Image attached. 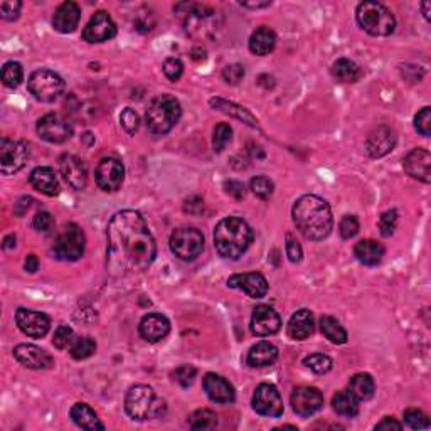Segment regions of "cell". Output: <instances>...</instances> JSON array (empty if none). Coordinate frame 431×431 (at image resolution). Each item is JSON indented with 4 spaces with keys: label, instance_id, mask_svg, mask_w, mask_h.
Returning a JSON list of instances; mask_svg holds the SVG:
<instances>
[{
    "label": "cell",
    "instance_id": "1",
    "mask_svg": "<svg viewBox=\"0 0 431 431\" xmlns=\"http://www.w3.org/2000/svg\"><path fill=\"white\" fill-rule=\"evenodd\" d=\"M106 238L108 268L115 276L145 271L157 256L154 236L137 211H118L108 222Z\"/></svg>",
    "mask_w": 431,
    "mask_h": 431
},
{
    "label": "cell",
    "instance_id": "2",
    "mask_svg": "<svg viewBox=\"0 0 431 431\" xmlns=\"http://www.w3.org/2000/svg\"><path fill=\"white\" fill-rule=\"evenodd\" d=\"M296 229L310 241H322L332 233L333 217L331 206L315 194L298 197L291 209Z\"/></svg>",
    "mask_w": 431,
    "mask_h": 431
},
{
    "label": "cell",
    "instance_id": "3",
    "mask_svg": "<svg viewBox=\"0 0 431 431\" xmlns=\"http://www.w3.org/2000/svg\"><path fill=\"white\" fill-rule=\"evenodd\" d=\"M253 241V231L241 217H224L214 229L216 251L224 259H238Z\"/></svg>",
    "mask_w": 431,
    "mask_h": 431
},
{
    "label": "cell",
    "instance_id": "4",
    "mask_svg": "<svg viewBox=\"0 0 431 431\" xmlns=\"http://www.w3.org/2000/svg\"><path fill=\"white\" fill-rule=\"evenodd\" d=\"M125 411L130 418L147 421L162 418L167 411L165 401L155 395V391L147 384H135L128 389L125 396Z\"/></svg>",
    "mask_w": 431,
    "mask_h": 431
},
{
    "label": "cell",
    "instance_id": "5",
    "mask_svg": "<svg viewBox=\"0 0 431 431\" xmlns=\"http://www.w3.org/2000/svg\"><path fill=\"white\" fill-rule=\"evenodd\" d=\"M182 115L179 100L172 95H160L152 100L145 113L148 132L154 135H165L172 130Z\"/></svg>",
    "mask_w": 431,
    "mask_h": 431
},
{
    "label": "cell",
    "instance_id": "6",
    "mask_svg": "<svg viewBox=\"0 0 431 431\" xmlns=\"http://www.w3.org/2000/svg\"><path fill=\"white\" fill-rule=\"evenodd\" d=\"M359 26L370 36H391L396 29V19L386 6L379 2H360L355 11Z\"/></svg>",
    "mask_w": 431,
    "mask_h": 431
},
{
    "label": "cell",
    "instance_id": "7",
    "mask_svg": "<svg viewBox=\"0 0 431 431\" xmlns=\"http://www.w3.org/2000/svg\"><path fill=\"white\" fill-rule=\"evenodd\" d=\"M86 236L76 222H69L54 241L53 253L59 261H78L85 254Z\"/></svg>",
    "mask_w": 431,
    "mask_h": 431
},
{
    "label": "cell",
    "instance_id": "8",
    "mask_svg": "<svg viewBox=\"0 0 431 431\" xmlns=\"http://www.w3.org/2000/svg\"><path fill=\"white\" fill-rule=\"evenodd\" d=\"M31 95L41 103H53L63 95L64 81L58 73L51 69H37L27 81Z\"/></svg>",
    "mask_w": 431,
    "mask_h": 431
},
{
    "label": "cell",
    "instance_id": "9",
    "mask_svg": "<svg viewBox=\"0 0 431 431\" xmlns=\"http://www.w3.org/2000/svg\"><path fill=\"white\" fill-rule=\"evenodd\" d=\"M170 249L182 261H192L204 249V236L196 228H179L170 236Z\"/></svg>",
    "mask_w": 431,
    "mask_h": 431
},
{
    "label": "cell",
    "instance_id": "10",
    "mask_svg": "<svg viewBox=\"0 0 431 431\" xmlns=\"http://www.w3.org/2000/svg\"><path fill=\"white\" fill-rule=\"evenodd\" d=\"M29 155L31 148L27 142L2 138V142H0V172L4 175L19 172L26 167Z\"/></svg>",
    "mask_w": 431,
    "mask_h": 431
},
{
    "label": "cell",
    "instance_id": "11",
    "mask_svg": "<svg viewBox=\"0 0 431 431\" xmlns=\"http://www.w3.org/2000/svg\"><path fill=\"white\" fill-rule=\"evenodd\" d=\"M253 410L266 418H280L284 415V400L273 384H259L253 395Z\"/></svg>",
    "mask_w": 431,
    "mask_h": 431
},
{
    "label": "cell",
    "instance_id": "12",
    "mask_svg": "<svg viewBox=\"0 0 431 431\" xmlns=\"http://www.w3.org/2000/svg\"><path fill=\"white\" fill-rule=\"evenodd\" d=\"M95 179L101 191L117 192L123 184L125 167L115 157H106V159H101L96 167Z\"/></svg>",
    "mask_w": 431,
    "mask_h": 431
},
{
    "label": "cell",
    "instance_id": "13",
    "mask_svg": "<svg viewBox=\"0 0 431 431\" xmlns=\"http://www.w3.org/2000/svg\"><path fill=\"white\" fill-rule=\"evenodd\" d=\"M37 135L49 143H64L71 138L73 127L59 115L48 113L37 122Z\"/></svg>",
    "mask_w": 431,
    "mask_h": 431
},
{
    "label": "cell",
    "instance_id": "14",
    "mask_svg": "<svg viewBox=\"0 0 431 431\" xmlns=\"http://www.w3.org/2000/svg\"><path fill=\"white\" fill-rule=\"evenodd\" d=\"M16 322L21 332L32 339H43L51 328L48 315L31 308H19L16 312Z\"/></svg>",
    "mask_w": 431,
    "mask_h": 431
},
{
    "label": "cell",
    "instance_id": "15",
    "mask_svg": "<svg viewBox=\"0 0 431 431\" xmlns=\"http://www.w3.org/2000/svg\"><path fill=\"white\" fill-rule=\"evenodd\" d=\"M290 403L296 415L302 416V418H308V416H312L317 413V411L322 410L323 396L317 388L302 386L296 388L295 391L291 393Z\"/></svg>",
    "mask_w": 431,
    "mask_h": 431
},
{
    "label": "cell",
    "instance_id": "16",
    "mask_svg": "<svg viewBox=\"0 0 431 431\" xmlns=\"http://www.w3.org/2000/svg\"><path fill=\"white\" fill-rule=\"evenodd\" d=\"M115 36H117V24L110 17V14L105 11L96 12L83 31V39L91 44L105 43V41L113 39Z\"/></svg>",
    "mask_w": 431,
    "mask_h": 431
},
{
    "label": "cell",
    "instance_id": "17",
    "mask_svg": "<svg viewBox=\"0 0 431 431\" xmlns=\"http://www.w3.org/2000/svg\"><path fill=\"white\" fill-rule=\"evenodd\" d=\"M281 328V318L270 305H258L251 315V332L256 337H270Z\"/></svg>",
    "mask_w": 431,
    "mask_h": 431
},
{
    "label": "cell",
    "instance_id": "18",
    "mask_svg": "<svg viewBox=\"0 0 431 431\" xmlns=\"http://www.w3.org/2000/svg\"><path fill=\"white\" fill-rule=\"evenodd\" d=\"M202 388L211 401L219 403V405H229L236 400V393L233 384L228 379L219 376V374L207 373L202 379Z\"/></svg>",
    "mask_w": 431,
    "mask_h": 431
},
{
    "label": "cell",
    "instance_id": "19",
    "mask_svg": "<svg viewBox=\"0 0 431 431\" xmlns=\"http://www.w3.org/2000/svg\"><path fill=\"white\" fill-rule=\"evenodd\" d=\"M396 145V133L395 130L381 125V127L374 128L369 133L368 140H365V150L373 159H381L388 155Z\"/></svg>",
    "mask_w": 431,
    "mask_h": 431
},
{
    "label": "cell",
    "instance_id": "20",
    "mask_svg": "<svg viewBox=\"0 0 431 431\" xmlns=\"http://www.w3.org/2000/svg\"><path fill=\"white\" fill-rule=\"evenodd\" d=\"M406 174L413 179H418L421 182H431V155L425 148H413L403 160Z\"/></svg>",
    "mask_w": 431,
    "mask_h": 431
},
{
    "label": "cell",
    "instance_id": "21",
    "mask_svg": "<svg viewBox=\"0 0 431 431\" xmlns=\"http://www.w3.org/2000/svg\"><path fill=\"white\" fill-rule=\"evenodd\" d=\"M59 169H61L64 180H66L73 189L81 191V189L86 187V182H88L86 164L81 159H78L76 155L64 154L61 159H59Z\"/></svg>",
    "mask_w": 431,
    "mask_h": 431
},
{
    "label": "cell",
    "instance_id": "22",
    "mask_svg": "<svg viewBox=\"0 0 431 431\" xmlns=\"http://www.w3.org/2000/svg\"><path fill=\"white\" fill-rule=\"evenodd\" d=\"M14 358L21 363L24 368L29 369H49L53 368V358L44 349L34 344H19L14 349Z\"/></svg>",
    "mask_w": 431,
    "mask_h": 431
},
{
    "label": "cell",
    "instance_id": "23",
    "mask_svg": "<svg viewBox=\"0 0 431 431\" xmlns=\"http://www.w3.org/2000/svg\"><path fill=\"white\" fill-rule=\"evenodd\" d=\"M138 332H140L143 341L157 344V342L164 341L169 336L170 322L162 313H148L140 321Z\"/></svg>",
    "mask_w": 431,
    "mask_h": 431
},
{
    "label": "cell",
    "instance_id": "24",
    "mask_svg": "<svg viewBox=\"0 0 431 431\" xmlns=\"http://www.w3.org/2000/svg\"><path fill=\"white\" fill-rule=\"evenodd\" d=\"M231 289L243 290L251 298H263L268 294V281L261 273H243V275H233L228 280Z\"/></svg>",
    "mask_w": 431,
    "mask_h": 431
},
{
    "label": "cell",
    "instance_id": "25",
    "mask_svg": "<svg viewBox=\"0 0 431 431\" xmlns=\"http://www.w3.org/2000/svg\"><path fill=\"white\" fill-rule=\"evenodd\" d=\"M81 19V9L76 2H63L56 9L53 17V27L61 34H69L76 31Z\"/></svg>",
    "mask_w": 431,
    "mask_h": 431
},
{
    "label": "cell",
    "instance_id": "26",
    "mask_svg": "<svg viewBox=\"0 0 431 431\" xmlns=\"http://www.w3.org/2000/svg\"><path fill=\"white\" fill-rule=\"evenodd\" d=\"M29 182L36 191H39L44 196H58L59 194V180L54 169L51 167H36L29 175Z\"/></svg>",
    "mask_w": 431,
    "mask_h": 431
},
{
    "label": "cell",
    "instance_id": "27",
    "mask_svg": "<svg viewBox=\"0 0 431 431\" xmlns=\"http://www.w3.org/2000/svg\"><path fill=\"white\" fill-rule=\"evenodd\" d=\"M315 331V317L307 308L298 310L291 315L289 322V336L294 341H305Z\"/></svg>",
    "mask_w": 431,
    "mask_h": 431
},
{
    "label": "cell",
    "instance_id": "28",
    "mask_svg": "<svg viewBox=\"0 0 431 431\" xmlns=\"http://www.w3.org/2000/svg\"><path fill=\"white\" fill-rule=\"evenodd\" d=\"M384 246L374 239H363L355 244L354 256L365 266H378L384 258Z\"/></svg>",
    "mask_w": 431,
    "mask_h": 431
},
{
    "label": "cell",
    "instance_id": "29",
    "mask_svg": "<svg viewBox=\"0 0 431 431\" xmlns=\"http://www.w3.org/2000/svg\"><path fill=\"white\" fill-rule=\"evenodd\" d=\"M69 416H71L74 425L83 430H105V425L100 421L98 415L86 403H76L69 411Z\"/></svg>",
    "mask_w": 431,
    "mask_h": 431
},
{
    "label": "cell",
    "instance_id": "30",
    "mask_svg": "<svg viewBox=\"0 0 431 431\" xmlns=\"http://www.w3.org/2000/svg\"><path fill=\"white\" fill-rule=\"evenodd\" d=\"M278 359V349L271 342H258L248 352V364L251 368H266Z\"/></svg>",
    "mask_w": 431,
    "mask_h": 431
},
{
    "label": "cell",
    "instance_id": "31",
    "mask_svg": "<svg viewBox=\"0 0 431 431\" xmlns=\"http://www.w3.org/2000/svg\"><path fill=\"white\" fill-rule=\"evenodd\" d=\"M249 51L256 56L270 54L276 46V34L270 27H259L249 37Z\"/></svg>",
    "mask_w": 431,
    "mask_h": 431
},
{
    "label": "cell",
    "instance_id": "32",
    "mask_svg": "<svg viewBox=\"0 0 431 431\" xmlns=\"http://www.w3.org/2000/svg\"><path fill=\"white\" fill-rule=\"evenodd\" d=\"M349 391L355 396V400H358L359 403L368 401L374 396V391H376V383H374V379L370 374L359 373V374H355V376L350 378Z\"/></svg>",
    "mask_w": 431,
    "mask_h": 431
},
{
    "label": "cell",
    "instance_id": "33",
    "mask_svg": "<svg viewBox=\"0 0 431 431\" xmlns=\"http://www.w3.org/2000/svg\"><path fill=\"white\" fill-rule=\"evenodd\" d=\"M209 103H211V106H214V110H219V111H222V113L229 115V117L238 118L239 122H244L246 125H249V127H253V128L258 127V120L254 118L246 108H243V106L234 105V103H231V101H226L222 98H212Z\"/></svg>",
    "mask_w": 431,
    "mask_h": 431
},
{
    "label": "cell",
    "instance_id": "34",
    "mask_svg": "<svg viewBox=\"0 0 431 431\" xmlns=\"http://www.w3.org/2000/svg\"><path fill=\"white\" fill-rule=\"evenodd\" d=\"M332 407L339 416L344 418H354L359 415V401L355 396L347 389V391H339L332 398Z\"/></svg>",
    "mask_w": 431,
    "mask_h": 431
},
{
    "label": "cell",
    "instance_id": "35",
    "mask_svg": "<svg viewBox=\"0 0 431 431\" xmlns=\"http://www.w3.org/2000/svg\"><path fill=\"white\" fill-rule=\"evenodd\" d=\"M332 74L341 83H355L360 80L363 71H360V68L354 61H350L347 58H341L332 64Z\"/></svg>",
    "mask_w": 431,
    "mask_h": 431
},
{
    "label": "cell",
    "instance_id": "36",
    "mask_svg": "<svg viewBox=\"0 0 431 431\" xmlns=\"http://www.w3.org/2000/svg\"><path fill=\"white\" fill-rule=\"evenodd\" d=\"M321 331L332 344H346L347 339H349L346 328L341 326L339 321L331 317V315H326V317L321 318Z\"/></svg>",
    "mask_w": 431,
    "mask_h": 431
},
{
    "label": "cell",
    "instance_id": "37",
    "mask_svg": "<svg viewBox=\"0 0 431 431\" xmlns=\"http://www.w3.org/2000/svg\"><path fill=\"white\" fill-rule=\"evenodd\" d=\"M95 352H96V342L93 341L91 337H76V339L73 341L71 347H69V354H71V358L76 360L91 358Z\"/></svg>",
    "mask_w": 431,
    "mask_h": 431
},
{
    "label": "cell",
    "instance_id": "38",
    "mask_svg": "<svg viewBox=\"0 0 431 431\" xmlns=\"http://www.w3.org/2000/svg\"><path fill=\"white\" fill-rule=\"evenodd\" d=\"M24 80V69L17 61H7L2 68V83L7 88H17Z\"/></svg>",
    "mask_w": 431,
    "mask_h": 431
},
{
    "label": "cell",
    "instance_id": "39",
    "mask_svg": "<svg viewBox=\"0 0 431 431\" xmlns=\"http://www.w3.org/2000/svg\"><path fill=\"white\" fill-rule=\"evenodd\" d=\"M217 425V416L211 410H197L189 418V426L192 430H212Z\"/></svg>",
    "mask_w": 431,
    "mask_h": 431
},
{
    "label": "cell",
    "instance_id": "40",
    "mask_svg": "<svg viewBox=\"0 0 431 431\" xmlns=\"http://www.w3.org/2000/svg\"><path fill=\"white\" fill-rule=\"evenodd\" d=\"M249 189H251L254 196L266 201V199H270L273 196V192H275V184H273V180L265 177V175H258V177L251 179Z\"/></svg>",
    "mask_w": 431,
    "mask_h": 431
},
{
    "label": "cell",
    "instance_id": "41",
    "mask_svg": "<svg viewBox=\"0 0 431 431\" xmlns=\"http://www.w3.org/2000/svg\"><path fill=\"white\" fill-rule=\"evenodd\" d=\"M405 423L413 430H428L431 426L428 415L421 410H416V407H410L405 411Z\"/></svg>",
    "mask_w": 431,
    "mask_h": 431
},
{
    "label": "cell",
    "instance_id": "42",
    "mask_svg": "<svg viewBox=\"0 0 431 431\" xmlns=\"http://www.w3.org/2000/svg\"><path fill=\"white\" fill-rule=\"evenodd\" d=\"M303 364L307 365L308 369H312L315 374H327L328 370L332 369V359L326 354H312L308 358H305Z\"/></svg>",
    "mask_w": 431,
    "mask_h": 431
},
{
    "label": "cell",
    "instance_id": "43",
    "mask_svg": "<svg viewBox=\"0 0 431 431\" xmlns=\"http://www.w3.org/2000/svg\"><path fill=\"white\" fill-rule=\"evenodd\" d=\"M233 138V130L228 123H219L214 128V135H212V147H214L216 152H222L226 148V145L231 142Z\"/></svg>",
    "mask_w": 431,
    "mask_h": 431
},
{
    "label": "cell",
    "instance_id": "44",
    "mask_svg": "<svg viewBox=\"0 0 431 431\" xmlns=\"http://www.w3.org/2000/svg\"><path fill=\"white\" fill-rule=\"evenodd\" d=\"M74 339H76V336H74V332H73L71 327L59 326L58 328H56V332H54L53 344H54L56 349L64 350V349H68V347H71Z\"/></svg>",
    "mask_w": 431,
    "mask_h": 431
},
{
    "label": "cell",
    "instance_id": "45",
    "mask_svg": "<svg viewBox=\"0 0 431 431\" xmlns=\"http://www.w3.org/2000/svg\"><path fill=\"white\" fill-rule=\"evenodd\" d=\"M120 123L128 135H135L140 128V117L133 108H125L120 115Z\"/></svg>",
    "mask_w": 431,
    "mask_h": 431
},
{
    "label": "cell",
    "instance_id": "46",
    "mask_svg": "<svg viewBox=\"0 0 431 431\" xmlns=\"http://www.w3.org/2000/svg\"><path fill=\"white\" fill-rule=\"evenodd\" d=\"M398 211L396 209H389L386 212H383L381 217H379V229H381V234L384 238H389L393 233H395L396 226H398Z\"/></svg>",
    "mask_w": 431,
    "mask_h": 431
},
{
    "label": "cell",
    "instance_id": "47",
    "mask_svg": "<svg viewBox=\"0 0 431 431\" xmlns=\"http://www.w3.org/2000/svg\"><path fill=\"white\" fill-rule=\"evenodd\" d=\"M415 128L420 135L430 137L431 135V108L425 106L423 110L418 111V115L415 117Z\"/></svg>",
    "mask_w": 431,
    "mask_h": 431
},
{
    "label": "cell",
    "instance_id": "48",
    "mask_svg": "<svg viewBox=\"0 0 431 431\" xmlns=\"http://www.w3.org/2000/svg\"><path fill=\"white\" fill-rule=\"evenodd\" d=\"M339 233L344 239H352L359 233V219L354 214H347L342 217L339 224Z\"/></svg>",
    "mask_w": 431,
    "mask_h": 431
},
{
    "label": "cell",
    "instance_id": "49",
    "mask_svg": "<svg viewBox=\"0 0 431 431\" xmlns=\"http://www.w3.org/2000/svg\"><path fill=\"white\" fill-rule=\"evenodd\" d=\"M196 376H197L196 368H192V365H189V364L180 365V368L175 369V373H174V379L182 388L192 386V383H194V379H196Z\"/></svg>",
    "mask_w": 431,
    "mask_h": 431
},
{
    "label": "cell",
    "instance_id": "50",
    "mask_svg": "<svg viewBox=\"0 0 431 431\" xmlns=\"http://www.w3.org/2000/svg\"><path fill=\"white\" fill-rule=\"evenodd\" d=\"M184 73V64L179 58H169L164 63V74L170 81H179Z\"/></svg>",
    "mask_w": 431,
    "mask_h": 431
},
{
    "label": "cell",
    "instance_id": "51",
    "mask_svg": "<svg viewBox=\"0 0 431 431\" xmlns=\"http://www.w3.org/2000/svg\"><path fill=\"white\" fill-rule=\"evenodd\" d=\"M244 78V68L241 64H228L222 69V80L228 85H238L239 81H243Z\"/></svg>",
    "mask_w": 431,
    "mask_h": 431
},
{
    "label": "cell",
    "instance_id": "52",
    "mask_svg": "<svg viewBox=\"0 0 431 431\" xmlns=\"http://www.w3.org/2000/svg\"><path fill=\"white\" fill-rule=\"evenodd\" d=\"M32 226H34L37 233H49L54 226V219L48 211H41L37 212L34 219H32Z\"/></svg>",
    "mask_w": 431,
    "mask_h": 431
},
{
    "label": "cell",
    "instance_id": "53",
    "mask_svg": "<svg viewBox=\"0 0 431 431\" xmlns=\"http://www.w3.org/2000/svg\"><path fill=\"white\" fill-rule=\"evenodd\" d=\"M286 256L291 263H300L303 258V249L294 234H286Z\"/></svg>",
    "mask_w": 431,
    "mask_h": 431
},
{
    "label": "cell",
    "instance_id": "54",
    "mask_svg": "<svg viewBox=\"0 0 431 431\" xmlns=\"http://www.w3.org/2000/svg\"><path fill=\"white\" fill-rule=\"evenodd\" d=\"M22 4L19 0H6V2L0 4V16L4 21H16L21 14Z\"/></svg>",
    "mask_w": 431,
    "mask_h": 431
},
{
    "label": "cell",
    "instance_id": "55",
    "mask_svg": "<svg viewBox=\"0 0 431 431\" xmlns=\"http://www.w3.org/2000/svg\"><path fill=\"white\" fill-rule=\"evenodd\" d=\"M224 189L226 192L234 199H243L244 194H246V191H244V184L239 182V180H228V182L224 184Z\"/></svg>",
    "mask_w": 431,
    "mask_h": 431
},
{
    "label": "cell",
    "instance_id": "56",
    "mask_svg": "<svg viewBox=\"0 0 431 431\" xmlns=\"http://www.w3.org/2000/svg\"><path fill=\"white\" fill-rule=\"evenodd\" d=\"M31 204H32V197H21L16 204H14V214L22 217L31 209Z\"/></svg>",
    "mask_w": 431,
    "mask_h": 431
},
{
    "label": "cell",
    "instance_id": "57",
    "mask_svg": "<svg viewBox=\"0 0 431 431\" xmlns=\"http://www.w3.org/2000/svg\"><path fill=\"white\" fill-rule=\"evenodd\" d=\"M403 425L400 421H396L395 418H391V416H386L383 421H379L376 425V430H401Z\"/></svg>",
    "mask_w": 431,
    "mask_h": 431
},
{
    "label": "cell",
    "instance_id": "58",
    "mask_svg": "<svg viewBox=\"0 0 431 431\" xmlns=\"http://www.w3.org/2000/svg\"><path fill=\"white\" fill-rule=\"evenodd\" d=\"M26 271L29 273H36L39 270V259H37L36 254H29V256L26 258Z\"/></svg>",
    "mask_w": 431,
    "mask_h": 431
},
{
    "label": "cell",
    "instance_id": "59",
    "mask_svg": "<svg viewBox=\"0 0 431 431\" xmlns=\"http://www.w3.org/2000/svg\"><path fill=\"white\" fill-rule=\"evenodd\" d=\"M241 6L246 9H265V7H270L271 2L270 0H266V2H241Z\"/></svg>",
    "mask_w": 431,
    "mask_h": 431
},
{
    "label": "cell",
    "instance_id": "60",
    "mask_svg": "<svg viewBox=\"0 0 431 431\" xmlns=\"http://www.w3.org/2000/svg\"><path fill=\"white\" fill-rule=\"evenodd\" d=\"M4 248H6V249L16 248V236H14V234H9L7 238L4 239Z\"/></svg>",
    "mask_w": 431,
    "mask_h": 431
},
{
    "label": "cell",
    "instance_id": "61",
    "mask_svg": "<svg viewBox=\"0 0 431 431\" xmlns=\"http://www.w3.org/2000/svg\"><path fill=\"white\" fill-rule=\"evenodd\" d=\"M430 9H431V2L421 4V11H423V16L426 21H430Z\"/></svg>",
    "mask_w": 431,
    "mask_h": 431
}]
</instances>
